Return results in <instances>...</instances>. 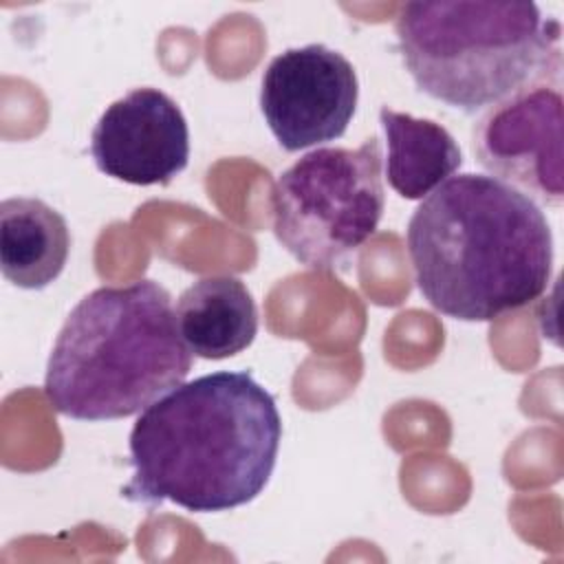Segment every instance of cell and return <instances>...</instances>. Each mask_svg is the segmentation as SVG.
Instances as JSON below:
<instances>
[{"mask_svg":"<svg viewBox=\"0 0 564 564\" xmlns=\"http://www.w3.org/2000/svg\"><path fill=\"white\" fill-rule=\"evenodd\" d=\"M282 416L245 370L183 381L148 405L130 432V502L218 513L256 500L278 460Z\"/></svg>","mask_w":564,"mask_h":564,"instance_id":"6da1fadb","label":"cell"},{"mask_svg":"<svg viewBox=\"0 0 564 564\" xmlns=\"http://www.w3.org/2000/svg\"><path fill=\"white\" fill-rule=\"evenodd\" d=\"M421 295L460 322H491L538 300L553 234L535 200L489 174H458L427 194L405 231Z\"/></svg>","mask_w":564,"mask_h":564,"instance_id":"7a4b0ae2","label":"cell"},{"mask_svg":"<svg viewBox=\"0 0 564 564\" xmlns=\"http://www.w3.org/2000/svg\"><path fill=\"white\" fill-rule=\"evenodd\" d=\"M189 370L170 291L137 280L99 286L75 304L51 348L44 394L68 419L112 421L143 412Z\"/></svg>","mask_w":564,"mask_h":564,"instance_id":"3957f363","label":"cell"},{"mask_svg":"<svg viewBox=\"0 0 564 564\" xmlns=\"http://www.w3.org/2000/svg\"><path fill=\"white\" fill-rule=\"evenodd\" d=\"M394 33L414 86L465 115L560 66V26L535 2H408Z\"/></svg>","mask_w":564,"mask_h":564,"instance_id":"277c9868","label":"cell"},{"mask_svg":"<svg viewBox=\"0 0 564 564\" xmlns=\"http://www.w3.org/2000/svg\"><path fill=\"white\" fill-rule=\"evenodd\" d=\"M381 145L317 148L300 156L271 192L278 242L313 271H335L377 231L383 209Z\"/></svg>","mask_w":564,"mask_h":564,"instance_id":"5b68a950","label":"cell"},{"mask_svg":"<svg viewBox=\"0 0 564 564\" xmlns=\"http://www.w3.org/2000/svg\"><path fill=\"white\" fill-rule=\"evenodd\" d=\"M560 66L487 108L471 132L476 161L531 200L557 207L564 200Z\"/></svg>","mask_w":564,"mask_h":564,"instance_id":"8992f818","label":"cell"},{"mask_svg":"<svg viewBox=\"0 0 564 564\" xmlns=\"http://www.w3.org/2000/svg\"><path fill=\"white\" fill-rule=\"evenodd\" d=\"M357 99L355 66L326 44L286 48L262 73L260 110L273 139L286 152L344 137Z\"/></svg>","mask_w":564,"mask_h":564,"instance_id":"52a82bcc","label":"cell"},{"mask_svg":"<svg viewBox=\"0 0 564 564\" xmlns=\"http://www.w3.org/2000/svg\"><path fill=\"white\" fill-rule=\"evenodd\" d=\"M97 170L130 185H167L189 161V128L178 104L159 88H134L112 101L90 134Z\"/></svg>","mask_w":564,"mask_h":564,"instance_id":"ba28073f","label":"cell"},{"mask_svg":"<svg viewBox=\"0 0 564 564\" xmlns=\"http://www.w3.org/2000/svg\"><path fill=\"white\" fill-rule=\"evenodd\" d=\"M176 324L194 357L227 359L249 348L258 333V308L242 280L212 275L187 286L176 302Z\"/></svg>","mask_w":564,"mask_h":564,"instance_id":"9c48e42d","label":"cell"},{"mask_svg":"<svg viewBox=\"0 0 564 564\" xmlns=\"http://www.w3.org/2000/svg\"><path fill=\"white\" fill-rule=\"evenodd\" d=\"M70 231L66 218L33 196L0 203V269L18 289L42 291L66 267Z\"/></svg>","mask_w":564,"mask_h":564,"instance_id":"30bf717a","label":"cell"},{"mask_svg":"<svg viewBox=\"0 0 564 564\" xmlns=\"http://www.w3.org/2000/svg\"><path fill=\"white\" fill-rule=\"evenodd\" d=\"M379 123L388 143V185L405 200H423L458 172L460 148L441 123L388 106L379 110Z\"/></svg>","mask_w":564,"mask_h":564,"instance_id":"8fae6325","label":"cell"}]
</instances>
